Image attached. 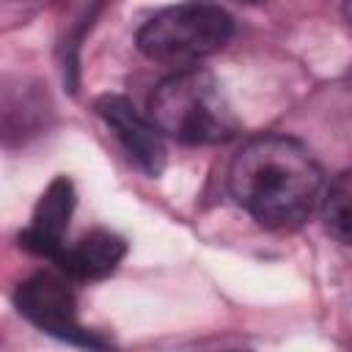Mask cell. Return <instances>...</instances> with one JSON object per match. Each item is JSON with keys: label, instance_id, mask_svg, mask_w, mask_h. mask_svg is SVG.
<instances>
[{"label": "cell", "instance_id": "obj_2", "mask_svg": "<svg viewBox=\"0 0 352 352\" xmlns=\"http://www.w3.org/2000/svg\"><path fill=\"white\" fill-rule=\"evenodd\" d=\"M148 118L162 135L190 146L228 140L239 126L214 74L198 66L179 69L154 88Z\"/></svg>", "mask_w": 352, "mask_h": 352}, {"label": "cell", "instance_id": "obj_1", "mask_svg": "<svg viewBox=\"0 0 352 352\" xmlns=\"http://www.w3.org/2000/svg\"><path fill=\"white\" fill-rule=\"evenodd\" d=\"M234 201L267 228L300 226L319 201L322 168L294 138H250L228 165Z\"/></svg>", "mask_w": 352, "mask_h": 352}, {"label": "cell", "instance_id": "obj_9", "mask_svg": "<svg viewBox=\"0 0 352 352\" xmlns=\"http://www.w3.org/2000/svg\"><path fill=\"white\" fill-rule=\"evenodd\" d=\"M344 14H346V19L352 22V3H346V6H344Z\"/></svg>", "mask_w": 352, "mask_h": 352}, {"label": "cell", "instance_id": "obj_5", "mask_svg": "<svg viewBox=\"0 0 352 352\" xmlns=\"http://www.w3.org/2000/svg\"><path fill=\"white\" fill-rule=\"evenodd\" d=\"M96 113L107 124V129L116 135L126 157L146 170L148 176H160L165 168V143L157 124L135 110V104L124 96H102L96 99Z\"/></svg>", "mask_w": 352, "mask_h": 352}, {"label": "cell", "instance_id": "obj_8", "mask_svg": "<svg viewBox=\"0 0 352 352\" xmlns=\"http://www.w3.org/2000/svg\"><path fill=\"white\" fill-rule=\"evenodd\" d=\"M322 223L333 239L352 245V170H341L324 190Z\"/></svg>", "mask_w": 352, "mask_h": 352}, {"label": "cell", "instance_id": "obj_3", "mask_svg": "<svg viewBox=\"0 0 352 352\" xmlns=\"http://www.w3.org/2000/svg\"><path fill=\"white\" fill-rule=\"evenodd\" d=\"M234 33V19L226 8L209 3H182L154 14L138 30V50L160 63H190L217 52Z\"/></svg>", "mask_w": 352, "mask_h": 352}, {"label": "cell", "instance_id": "obj_6", "mask_svg": "<svg viewBox=\"0 0 352 352\" xmlns=\"http://www.w3.org/2000/svg\"><path fill=\"white\" fill-rule=\"evenodd\" d=\"M72 212H74V187L66 176H58L38 198L33 223L28 226V231L19 234V242L28 250H33L38 256H50L55 261L60 256V250L66 248L63 234L69 228Z\"/></svg>", "mask_w": 352, "mask_h": 352}, {"label": "cell", "instance_id": "obj_7", "mask_svg": "<svg viewBox=\"0 0 352 352\" xmlns=\"http://www.w3.org/2000/svg\"><path fill=\"white\" fill-rule=\"evenodd\" d=\"M124 253H126V245L121 236L110 231H91L80 242L66 245L55 258V264L72 278L94 280V278L110 275L124 258Z\"/></svg>", "mask_w": 352, "mask_h": 352}, {"label": "cell", "instance_id": "obj_4", "mask_svg": "<svg viewBox=\"0 0 352 352\" xmlns=\"http://www.w3.org/2000/svg\"><path fill=\"white\" fill-rule=\"evenodd\" d=\"M16 308L28 322H33L38 330H44L50 336L102 349V341L77 322L74 292L55 272H36L25 283H19Z\"/></svg>", "mask_w": 352, "mask_h": 352}]
</instances>
